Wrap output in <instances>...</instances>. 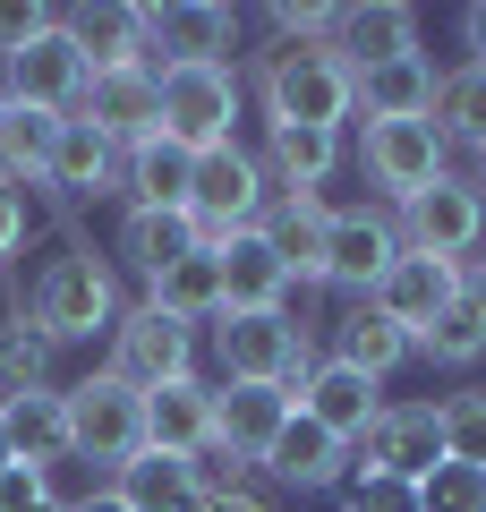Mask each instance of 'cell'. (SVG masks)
<instances>
[{
  "label": "cell",
  "mask_w": 486,
  "mask_h": 512,
  "mask_svg": "<svg viewBox=\"0 0 486 512\" xmlns=\"http://www.w3.org/2000/svg\"><path fill=\"white\" fill-rule=\"evenodd\" d=\"M35 504H43V478L26 470V461H18V470H0V512H35Z\"/></svg>",
  "instance_id": "obj_43"
},
{
  "label": "cell",
  "mask_w": 486,
  "mask_h": 512,
  "mask_svg": "<svg viewBox=\"0 0 486 512\" xmlns=\"http://www.w3.org/2000/svg\"><path fill=\"white\" fill-rule=\"evenodd\" d=\"M214 367L222 384H290L299 393L307 376H316V325H307L299 308H265V316H214Z\"/></svg>",
  "instance_id": "obj_3"
},
{
  "label": "cell",
  "mask_w": 486,
  "mask_h": 512,
  "mask_svg": "<svg viewBox=\"0 0 486 512\" xmlns=\"http://www.w3.org/2000/svg\"><path fill=\"white\" fill-rule=\"evenodd\" d=\"M77 120H94L120 154H128V146H145V137H162V77H154V69L86 77V94H77Z\"/></svg>",
  "instance_id": "obj_16"
},
{
  "label": "cell",
  "mask_w": 486,
  "mask_h": 512,
  "mask_svg": "<svg viewBox=\"0 0 486 512\" xmlns=\"http://www.w3.org/2000/svg\"><path fill=\"white\" fill-rule=\"evenodd\" d=\"M299 419H316L324 436L359 444L367 427L384 419V384H376V376H359V367H342V359H316V376L299 384Z\"/></svg>",
  "instance_id": "obj_19"
},
{
  "label": "cell",
  "mask_w": 486,
  "mask_h": 512,
  "mask_svg": "<svg viewBox=\"0 0 486 512\" xmlns=\"http://www.w3.org/2000/svg\"><path fill=\"white\" fill-rule=\"evenodd\" d=\"M461 43H469V69H486V0L461 18Z\"/></svg>",
  "instance_id": "obj_45"
},
{
  "label": "cell",
  "mask_w": 486,
  "mask_h": 512,
  "mask_svg": "<svg viewBox=\"0 0 486 512\" xmlns=\"http://www.w3.org/2000/svg\"><path fill=\"white\" fill-rule=\"evenodd\" d=\"M324 231H333V205H324V188H273L265 222H256V239L282 256V274L307 282V291H324Z\"/></svg>",
  "instance_id": "obj_15"
},
{
  "label": "cell",
  "mask_w": 486,
  "mask_h": 512,
  "mask_svg": "<svg viewBox=\"0 0 486 512\" xmlns=\"http://www.w3.org/2000/svg\"><path fill=\"white\" fill-rule=\"evenodd\" d=\"M265 478L273 487H299V495H324V487L350 478V444L324 436L316 419H290L282 436H273V453H265Z\"/></svg>",
  "instance_id": "obj_26"
},
{
  "label": "cell",
  "mask_w": 486,
  "mask_h": 512,
  "mask_svg": "<svg viewBox=\"0 0 486 512\" xmlns=\"http://www.w3.org/2000/svg\"><path fill=\"white\" fill-rule=\"evenodd\" d=\"M162 77V137L188 154L205 146H231L239 137V111H248V77L231 69H154Z\"/></svg>",
  "instance_id": "obj_6"
},
{
  "label": "cell",
  "mask_w": 486,
  "mask_h": 512,
  "mask_svg": "<svg viewBox=\"0 0 486 512\" xmlns=\"http://www.w3.org/2000/svg\"><path fill=\"white\" fill-rule=\"evenodd\" d=\"M359 171H367L393 205H410L418 188H435V180L452 171V146L435 137V120H367V128H359Z\"/></svg>",
  "instance_id": "obj_10"
},
{
  "label": "cell",
  "mask_w": 486,
  "mask_h": 512,
  "mask_svg": "<svg viewBox=\"0 0 486 512\" xmlns=\"http://www.w3.org/2000/svg\"><path fill=\"white\" fill-rule=\"evenodd\" d=\"M188 180H197V154L171 146V137H145L120 154V197L128 205H180L188 214Z\"/></svg>",
  "instance_id": "obj_28"
},
{
  "label": "cell",
  "mask_w": 486,
  "mask_h": 512,
  "mask_svg": "<svg viewBox=\"0 0 486 512\" xmlns=\"http://www.w3.org/2000/svg\"><path fill=\"white\" fill-rule=\"evenodd\" d=\"M342 154H350L342 128H265L256 163H265L273 188H324L333 171H342Z\"/></svg>",
  "instance_id": "obj_27"
},
{
  "label": "cell",
  "mask_w": 486,
  "mask_h": 512,
  "mask_svg": "<svg viewBox=\"0 0 486 512\" xmlns=\"http://www.w3.org/2000/svg\"><path fill=\"white\" fill-rule=\"evenodd\" d=\"M299 419V393L290 384H214V444L248 470H265L273 436Z\"/></svg>",
  "instance_id": "obj_13"
},
{
  "label": "cell",
  "mask_w": 486,
  "mask_h": 512,
  "mask_svg": "<svg viewBox=\"0 0 486 512\" xmlns=\"http://www.w3.org/2000/svg\"><path fill=\"white\" fill-rule=\"evenodd\" d=\"M0 427H9V453H18L26 470L60 461V453H69V402H60V384H43V393H18V402H0Z\"/></svg>",
  "instance_id": "obj_30"
},
{
  "label": "cell",
  "mask_w": 486,
  "mask_h": 512,
  "mask_svg": "<svg viewBox=\"0 0 486 512\" xmlns=\"http://www.w3.org/2000/svg\"><path fill=\"white\" fill-rule=\"evenodd\" d=\"M435 137H444L452 154H478L486 146V69H435V103H427Z\"/></svg>",
  "instance_id": "obj_33"
},
{
  "label": "cell",
  "mask_w": 486,
  "mask_h": 512,
  "mask_svg": "<svg viewBox=\"0 0 486 512\" xmlns=\"http://www.w3.org/2000/svg\"><path fill=\"white\" fill-rule=\"evenodd\" d=\"M469 188H478V197H486V146L469 154Z\"/></svg>",
  "instance_id": "obj_48"
},
{
  "label": "cell",
  "mask_w": 486,
  "mask_h": 512,
  "mask_svg": "<svg viewBox=\"0 0 486 512\" xmlns=\"http://www.w3.org/2000/svg\"><path fill=\"white\" fill-rule=\"evenodd\" d=\"M239 9L222 0H154L145 9V69H231Z\"/></svg>",
  "instance_id": "obj_8"
},
{
  "label": "cell",
  "mask_w": 486,
  "mask_h": 512,
  "mask_svg": "<svg viewBox=\"0 0 486 512\" xmlns=\"http://www.w3.org/2000/svg\"><path fill=\"white\" fill-rule=\"evenodd\" d=\"M333 359L384 384L393 367H410V359H418V342H410V333H401L393 316L376 308V299H342V316H333Z\"/></svg>",
  "instance_id": "obj_25"
},
{
  "label": "cell",
  "mask_w": 486,
  "mask_h": 512,
  "mask_svg": "<svg viewBox=\"0 0 486 512\" xmlns=\"http://www.w3.org/2000/svg\"><path fill=\"white\" fill-rule=\"evenodd\" d=\"M393 256H401L393 205H333V231H324V291L333 299H376Z\"/></svg>",
  "instance_id": "obj_9"
},
{
  "label": "cell",
  "mask_w": 486,
  "mask_h": 512,
  "mask_svg": "<svg viewBox=\"0 0 486 512\" xmlns=\"http://www.w3.org/2000/svg\"><path fill=\"white\" fill-rule=\"evenodd\" d=\"M342 512H418V487L410 478H384V470H350Z\"/></svg>",
  "instance_id": "obj_40"
},
{
  "label": "cell",
  "mask_w": 486,
  "mask_h": 512,
  "mask_svg": "<svg viewBox=\"0 0 486 512\" xmlns=\"http://www.w3.org/2000/svg\"><path fill=\"white\" fill-rule=\"evenodd\" d=\"M418 512H486V470H469V461H435V470L418 478Z\"/></svg>",
  "instance_id": "obj_38"
},
{
  "label": "cell",
  "mask_w": 486,
  "mask_h": 512,
  "mask_svg": "<svg viewBox=\"0 0 486 512\" xmlns=\"http://www.w3.org/2000/svg\"><path fill=\"white\" fill-rule=\"evenodd\" d=\"M205 444H214V384H205V376L154 384V393H145V453L197 461Z\"/></svg>",
  "instance_id": "obj_24"
},
{
  "label": "cell",
  "mask_w": 486,
  "mask_h": 512,
  "mask_svg": "<svg viewBox=\"0 0 486 512\" xmlns=\"http://www.w3.org/2000/svg\"><path fill=\"white\" fill-rule=\"evenodd\" d=\"M145 308L180 316V325H214V316H222V256H214V248L180 256L162 282H145Z\"/></svg>",
  "instance_id": "obj_34"
},
{
  "label": "cell",
  "mask_w": 486,
  "mask_h": 512,
  "mask_svg": "<svg viewBox=\"0 0 486 512\" xmlns=\"http://www.w3.org/2000/svg\"><path fill=\"white\" fill-rule=\"evenodd\" d=\"M435 427H444V461H469L486 470V384H461L435 402Z\"/></svg>",
  "instance_id": "obj_37"
},
{
  "label": "cell",
  "mask_w": 486,
  "mask_h": 512,
  "mask_svg": "<svg viewBox=\"0 0 486 512\" xmlns=\"http://www.w3.org/2000/svg\"><path fill=\"white\" fill-rule=\"evenodd\" d=\"M435 103V60H384V69H359V120H427Z\"/></svg>",
  "instance_id": "obj_29"
},
{
  "label": "cell",
  "mask_w": 486,
  "mask_h": 512,
  "mask_svg": "<svg viewBox=\"0 0 486 512\" xmlns=\"http://www.w3.org/2000/svg\"><path fill=\"white\" fill-rule=\"evenodd\" d=\"M444 461V427H435V402H384V419L350 444V470H384V478H427Z\"/></svg>",
  "instance_id": "obj_12"
},
{
  "label": "cell",
  "mask_w": 486,
  "mask_h": 512,
  "mask_svg": "<svg viewBox=\"0 0 486 512\" xmlns=\"http://www.w3.org/2000/svg\"><path fill=\"white\" fill-rule=\"evenodd\" d=\"M256 103L265 128H342L359 120V69L333 43H265L256 52Z\"/></svg>",
  "instance_id": "obj_2"
},
{
  "label": "cell",
  "mask_w": 486,
  "mask_h": 512,
  "mask_svg": "<svg viewBox=\"0 0 486 512\" xmlns=\"http://www.w3.org/2000/svg\"><path fill=\"white\" fill-rule=\"evenodd\" d=\"M52 146H60V111L0 103V180H9V188H43Z\"/></svg>",
  "instance_id": "obj_32"
},
{
  "label": "cell",
  "mask_w": 486,
  "mask_h": 512,
  "mask_svg": "<svg viewBox=\"0 0 486 512\" xmlns=\"http://www.w3.org/2000/svg\"><path fill=\"white\" fill-rule=\"evenodd\" d=\"M35 512H60V504H35Z\"/></svg>",
  "instance_id": "obj_50"
},
{
  "label": "cell",
  "mask_w": 486,
  "mask_h": 512,
  "mask_svg": "<svg viewBox=\"0 0 486 512\" xmlns=\"http://www.w3.org/2000/svg\"><path fill=\"white\" fill-rule=\"evenodd\" d=\"M418 359H427V367H478L486 359V308L461 291L427 333H418Z\"/></svg>",
  "instance_id": "obj_36"
},
{
  "label": "cell",
  "mask_w": 486,
  "mask_h": 512,
  "mask_svg": "<svg viewBox=\"0 0 486 512\" xmlns=\"http://www.w3.org/2000/svg\"><path fill=\"white\" fill-rule=\"evenodd\" d=\"M60 402H69V453L94 461V470L120 478L128 461L145 453V393L128 376H111V367H94V376L60 384Z\"/></svg>",
  "instance_id": "obj_4"
},
{
  "label": "cell",
  "mask_w": 486,
  "mask_h": 512,
  "mask_svg": "<svg viewBox=\"0 0 486 512\" xmlns=\"http://www.w3.org/2000/svg\"><path fill=\"white\" fill-rule=\"evenodd\" d=\"M35 333H52L60 350L69 342H94V333L120 325V274H111V256H94L86 239H60L52 256H35V274H26L18 308Z\"/></svg>",
  "instance_id": "obj_1"
},
{
  "label": "cell",
  "mask_w": 486,
  "mask_h": 512,
  "mask_svg": "<svg viewBox=\"0 0 486 512\" xmlns=\"http://www.w3.org/2000/svg\"><path fill=\"white\" fill-rule=\"evenodd\" d=\"M43 197L60 205H94V197H120V146H111L94 120H60V146H52V171H43Z\"/></svg>",
  "instance_id": "obj_18"
},
{
  "label": "cell",
  "mask_w": 486,
  "mask_h": 512,
  "mask_svg": "<svg viewBox=\"0 0 486 512\" xmlns=\"http://www.w3.org/2000/svg\"><path fill=\"white\" fill-rule=\"evenodd\" d=\"M333 52L350 69H384V60L418 52V9L410 0H359V9H333Z\"/></svg>",
  "instance_id": "obj_22"
},
{
  "label": "cell",
  "mask_w": 486,
  "mask_h": 512,
  "mask_svg": "<svg viewBox=\"0 0 486 512\" xmlns=\"http://www.w3.org/2000/svg\"><path fill=\"white\" fill-rule=\"evenodd\" d=\"M77 94H86V60H77V43L60 35H35L18 60H0V103H26V111H60L69 120Z\"/></svg>",
  "instance_id": "obj_14"
},
{
  "label": "cell",
  "mask_w": 486,
  "mask_h": 512,
  "mask_svg": "<svg viewBox=\"0 0 486 512\" xmlns=\"http://www.w3.org/2000/svg\"><path fill=\"white\" fill-rule=\"evenodd\" d=\"M265 205H273V180H265V163H256V146H205L197 154V180H188V222H197V239L214 248V239H231V231H256L265 222Z\"/></svg>",
  "instance_id": "obj_5"
},
{
  "label": "cell",
  "mask_w": 486,
  "mask_h": 512,
  "mask_svg": "<svg viewBox=\"0 0 486 512\" xmlns=\"http://www.w3.org/2000/svg\"><path fill=\"white\" fill-rule=\"evenodd\" d=\"M60 9H43V0H0V60H18L35 35H52Z\"/></svg>",
  "instance_id": "obj_41"
},
{
  "label": "cell",
  "mask_w": 486,
  "mask_h": 512,
  "mask_svg": "<svg viewBox=\"0 0 486 512\" xmlns=\"http://www.w3.org/2000/svg\"><path fill=\"white\" fill-rule=\"evenodd\" d=\"M0 470H18V453H9V427H0Z\"/></svg>",
  "instance_id": "obj_49"
},
{
  "label": "cell",
  "mask_w": 486,
  "mask_h": 512,
  "mask_svg": "<svg viewBox=\"0 0 486 512\" xmlns=\"http://www.w3.org/2000/svg\"><path fill=\"white\" fill-rule=\"evenodd\" d=\"M111 487L128 495V512H197V504H205L197 461H180V453H137Z\"/></svg>",
  "instance_id": "obj_31"
},
{
  "label": "cell",
  "mask_w": 486,
  "mask_h": 512,
  "mask_svg": "<svg viewBox=\"0 0 486 512\" xmlns=\"http://www.w3.org/2000/svg\"><path fill=\"white\" fill-rule=\"evenodd\" d=\"M77 512H128V495H120V487H103V495H86Z\"/></svg>",
  "instance_id": "obj_47"
},
{
  "label": "cell",
  "mask_w": 486,
  "mask_h": 512,
  "mask_svg": "<svg viewBox=\"0 0 486 512\" xmlns=\"http://www.w3.org/2000/svg\"><path fill=\"white\" fill-rule=\"evenodd\" d=\"M26 239H35V214H26V188H9V180H0V265H9V256H18Z\"/></svg>",
  "instance_id": "obj_42"
},
{
  "label": "cell",
  "mask_w": 486,
  "mask_h": 512,
  "mask_svg": "<svg viewBox=\"0 0 486 512\" xmlns=\"http://www.w3.org/2000/svg\"><path fill=\"white\" fill-rule=\"evenodd\" d=\"M60 35L77 43L86 77L145 69V0H86V9H60Z\"/></svg>",
  "instance_id": "obj_17"
},
{
  "label": "cell",
  "mask_w": 486,
  "mask_h": 512,
  "mask_svg": "<svg viewBox=\"0 0 486 512\" xmlns=\"http://www.w3.org/2000/svg\"><path fill=\"white\" fill-rule=\"evenodd\" d=\"M214 256H222V316H265V308H290V291H299V282L282 274V256H273L256 231L214 239Z\"/></svg>",
  "instance_id": "obj_23"
},
{
  "label": "cell",
  "mask_w": 486,
  "mask_h": 512,
  "mask_svg": "<svg viewBox=\"0 0 486 512\" xmlns=\"http://www.w3.org/2000/svg\"><path fill=\"white\" fill-rule=\"evenodd\" d=\"M52 359H60L52 333H35L26 316H9V325H0V402L43 393V384H52Z\"/></svg>",
  "instance_id": "obj_35"
},
{
  "label": "cell",
  "mask_w": 486,
  "mask_h": 512,
  "mask_svg": "<svg viewBox=\"0 0 486 512\" xmlns=\"http://www.w3.org/2000/svg\"><path fill=\"white\" fill-rule=\"evenodd\" d=\"M452 299H461V265H444V256H410V248H401V256H393V274L376 282V308L393 316L410 342L452 308Z\"/></svg>",
  "instance_id": "obj_20"
},
{
  "label": "cell",
  "mask_w": 486,
  "mask_h": 512,
  "mask_svg": "<svg viewBox=\"0 0 486 512\" xmlns=\"http://www.w3.org/2000/svg\"><path fill=\"white\" fill-rule=\"evenodd\" d=\"M461 291H469V299L486 308V256H469V265H461Z\"/></svg>",
  "instance_id": "obj_46"
},
{
  "label": "cell",
  "mask_w": 486,
  "mask_h": 512,
  "mask_svg": "<svg viewBox=\"0 0 486 512\" xmlns=\"http://www.w3.org/2000/svg\"><path fill=\"white\" fill-rule=\"evenodd\" d=\"M43 504H60V512H77L86 495H103L111 487V470H94V461H77V453H60V461H43Z\"/></svg>",
  "instance_id": "obj_39"
},
{
  "label": "cell",
  "mask_w": 486,
  "mask_h": 512,
  "mask_svg": "<svg viewBox=\"0 0 486 512\" xmlns=\"http://www.w3.org/2000/svg\"><path fill=\"white\" fill-rule=\"evenodd\" d=\"M111 376H128L137 393L197 376V325L145 308V299H137V308H120V325H111Z\"/></svg>",
  "instance_id": "obj_11"
},
{
  "label": "cell",
  "mask_w": 486,
  "mask_h": 512,
  "mask_svg": "<svg viewBox=\"0 0 486 512\" xmlns=\"http://www.w3.org/2000/svg\"><path fill=\"white\" fill-rule=\"evenodd\" d=\"M401 248L410 256H444V265H469L486 248V197L469 188V171H444L435 188H418L410 205H393Z\"/></svg>",
  "instance_id": "obj_7"
},
{
  "label": "cell",
  "mask_w": 486,
  "mask_h": 512,
  "mask_svg": "<svg viewBox=\"0 0 486 512\" xmlns=\"http://www.w3.org/2000/svg\"><path fill=\"white\" fill-rule=\"evenodd\" d=\"M205 239H197V222L180 214V205H128L120 214V239H111V256H120L137 282H162L180 256H197Z\"/></svg>",
  "instance_id": "obj_21"
},
{
  "label": "cell",
  "mask_w": 486,
  "mask_h": 512,
  "mask_svg": "<svg viewBox=\"0 0 486 512\" xmlns=\"http://www.w3.org/2000/svg\"><path fill=\"white\" fill-rule=\"evenodd\" d=\"M197 512H282V504H273L265 487H239V495H205Z\"/></svg>",
  "instance_id": "obj_44"
}]
</instances>
